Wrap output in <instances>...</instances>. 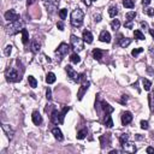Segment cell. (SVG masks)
Returning <instances> with one entry per match:
<instances>
[{
    "label": "cell",
    "mask_w": 154,
    "mask_h": 154,
    "mask_svg": "<svg viewBox=\"0 0 154 154\" xmlns=\"http://www.w3.org/2000/svg\"><path fill=\"white\" fill-rule=\"evenodd\" d=\"M70 22L72 24V27L75 28H79L83 24V18H84V13L81 9H75L74 11L71 12V16H70Z\"/></svg>",
    "instance_id": "cell-1"
},
{
    "label": "cell",
    "mask_w": 154,
    "mask_h": 154,
    "mask_svg": "<svg viewBox=\"0 0 154 154\" xmlns=\"http://www.w3.org/2000/svg\"><path fill=\"white\" fill-rule=\"evenodd\" d=\"M6 33L9 35H16L19 31H22L24 29V23L21 19H17L15 22H10L9 26H6Z\"/></svg>",
    "instance_id": "cell-2"
},
{
    "label": "cell",
    "mask_w": 154,
    "mask_h": 154,
    "mask_svg": "<svg viewBox=\"0 0 154 154\" xmlns=\"http://www.w3.org/2000/svg\"><path fill=\"white\" fill-rule=\"evenodd\" d=\"M70 42H71V47L74 48L75 52H81V51H83V48H84V40L79 39V37L76 36V35H71Z\"/></svg>",
    "instance_id": "cell-3"
},
{
    "label": "cell",
    "mask_w": 154,
    "mask_h": 154,
    "mask_svg": "<svg viewBox=\"0 0 154 154\" xmlns=\"http://www.w3.org/2000/svg\"><path fill=\"white\" fill-rule=\"evenodd\" d=\"M5 75H6V79L9 81V82H18V81H21V75H19V72L16 70L15 68H9L6 70L5 72Z\"/></svg>",
    "instance_id": "cell-4"
},
{
    "label": "cell",
    "mask_w": 154,
    "mask_h": 154,
    "mask_svg": "<svg viewBox=\"0 0 154 154\" xmlns=\"http://www.w3.org/2000/svg\"><path fill=\"white\" fill-rule=\"evenodd\" d=\"M51 122L53 124H61L64 122V117L61 115V112H59L57 108H54L51 113Z\"/></svg>",
    "instance_id": "cell-5"
},
{
    "label": "cell",
    "mask_w": 154,
    "mask_h": 154,
    "mask_svg": "<svg viewBox=\"0 0 154 154\" xmlns=\"http://www.w3.org/2000/svg\"><path fill=\"white\" fill-rule=\"evenodd\" d=\"M65 70H66V72H68V76L74 81V82H79V74H77V72L74 70V68H72L71 65H66L65 66Z\"/></svg>",
    "instance_id": "cell-6"
},
{
    "label": "cell",
    "mask_w": 154,
    "mask_h": 154,
    "mask_svg": "<svg viewBox=\"0 0 154 154\" xmlns=\"http://www.w3.org/2000/svg\"><path fill=\"white\" fill-rule=\"evenodd\" d=\"M70 52V46L68 44H60L59 47L55 50V54H58L59 57H64V55H66L68 53Z\"/></svg>",
    "instance_id": "cell-7"
},
{
    "label": "cell",
    "mask_w": 154,
    "mask_h": 154,
    "mask_svg": "<svg viewBox=\"0 0 154 154\" xmlns=\"http://www.w3.org/2000/svg\"><path fill=\"white\" fill-rule=\"evenodd\" d=\"M46 4V7H47V12L50 15H53L55 13L57 9H58V5H59V0H54V1H51V3H45Z\"/></svg>",
    "instance_id": "cell-8"
},
{
    "label": "cell",
    "mask_w": 154,
    "mask_h": 154,
    "mask_svg": "<svg viewBox=\"0 0 154 154\" xmlns=\"http://www.w3.org/2000/svg\"><path fill=\"white\" fill-rule=\"evenodd\" d=\"M5 19L9 22H15V21L19 19V15L15 10H9L7 12H5Z\"/></svg>",
    "instance_id": "cell-9"
},
{
    "label": "cell",
    "mask_w": 154,
    "mask_h": 154,
    "mask_svg": "<svg viewBox=\"0 0 154 154\" xmlns=\"http://www.w3.org/2000/svg\"><path fill=\"white\" fill-rule=\"evenodd\" d=\"M122 147H123V151L124 152H128V153H135L137 151L135 143H133L130 141H126L124 143H122Z\"/></svg>",
    "instance_id": "cell-10"
},
{
    "label": "cell",
    "mask_w": 154,
    "mask_h": 154,
    "mask_svg": "<svg viewBox=\"0 0 154 154\" xmlns=\"http://www.w3.org/2000/svg\"><path fill=\"white\" fill-rule=\"evenodd\" d=\"M131 120H133V115H131V112H123L122 113V124L123 125H128V124H130L131 123Z\"/></svg>",
    "instance_id": "cell-11"
},
{
    "label": "cell",
    "mask_w": 154,
    "mask_h": 154,
    "mask_svg": "<svg viewBox=\"0 0 154 154\" xmlns=\"http://www.w3.org/2000/svg\"><path fill=\"white\" fill-rule=\"evenodd\" d=\"M89 84H90V83H89L88 81H86V82H83V83H82V86H81L79 90H78V93H77V99H78V100H82V98H83L84 93L88 90Z\"/></svg>",
    "instance_id": "cell-12"
},
{
    "label": "cell",
    "mask_w": 154,
    "mask_h": 154,
    "mask_svg": "<svg viewBox=\"0 0 154 154\" xmlns=\"http://www.w3.org/2000/svg\"><path fill=\"white\" fill-rule=\"evenodd\" d=\"M31 119H33V123H34L35 125H41V124H42V116L40 115L39 111H34V112H33Z\"/></svg>",
    "instance_id": "cell-13"
},
{
    "label": "cell",
    "mask_w": 154,
    "mask_h": 154,
    "mask_svg": "<svg viewBox=\"0 0 154 154\" xmlns=\"http://www.w3.org/2000/svg\"><path fill=\"white\" fill-rule=\"evenodd\" d=\"M3 130L5 131V134L7 135V137H9L10 140L13 139V135H15V130L9 125V124H3Z\"/></svg>",
    "instance_id": "cell-14"
},
{
    "label": "cell",
    "mask_w": 154,
    "mask_h": 154,
    "mask_svg": "<svg viewBox=\"0 0 154 154\" xmlns=\"http://www.w3.org/2000/svg\"><path fill=\"white\" fill-rule=\"evenodd\" d=\"M52 134H53V136H54L55 140H58V141H63V140H64L63 133H61V130H60L58 126H55V128L52 129Z\"/></svg>",
    "instance_id": "cell-15"
},
{
    "label": "cell",
    "mask_w": 154,
    "mask_h": 154,
    "mask_svg": "<svg viewBox=\"0 0 154 154\" xmlns=\"http://www.w3.org/2000/svg\"><path fill=\"white\" fill-rule=\"evenodd\" d=\"M99 40H100L101 42L110 44V42H111V35H110V33H108V31H106V30L101 31V34H100V36H99Z\"/></svg>",
    "instance_id": "cell-16"
},
{
    "label": "cell",
    "mask_w": 154,
    "mask_h": 154,
    "mask_svg": "<svg viewBox=\"0 0 154 154\" xmlns=\"http://www.w3.org/2000/svg\"><path fill=\"white\" fill-rule=\"evenodd\" d=\"M40 47H41V44L39 42L37 39H34L33 41H31V46H30L31 52H33V53H37L40 51Z\"/></svg>",
    "instance_id": "cell-17"
},
{
    "label": "cell",
    "mask_w": 154,
    "mask_h": 154,
    "mask_svg": "<svg viewBox=\"0 0 154 154\" xmlns=\"http://www.w3.org/2000/svg\"><path fill=\"white\" fill-rule=\"evenodd\" d=\"M101 108L104 110L105 113H112L113 111H115V108H113L111 105L108 102H106V101H101Z\"/></svg>",
    "instance_id": "cell-18"
},
{
    "label": "cell",
    "mask_w": 154,
    "mask_h": 154,
    "mask_svg": "<svg viewBox=\"0 0 154 154\" xmlns=\"http://www.w3.org/2000/svg\"><path fill=\"white\" fill-rule=\"evenodd\" d=\"M82 39L84 40V42L92 44V42H93V34H92L89 30H84V31H83V37H82Z\"/></svg>",
    "instance_id": "cell-19"
},
{
    "label": "cell",
    "mask_w": 154,
    "mask_h": 154,
    "mask_svg": "<svg viewBox=\"0 0 154 154\" xmlns=\"http://www.w3.org/2000/svg\"><path fill=\"white\" fill-rule=\"evenodd\" d=\"M104 124L107 128H112L113 126V120L111 117V113H105V118H104Z\"/></svg>",
    "instance_id": "cell-20"
},
{
    "label": "cell",
    "mask_w": 154,
    "mask_h": 154,
    "mask_svg": "<svg viewBox=\"0 0 154 154\" xmlns=\"http://www.w3.org/2000/svg\"><path fill=\"white\" fill-rule=\"evenodd\" d=\"M131 41H133V40L131 39H125V37H122V40H119V41H118V44H119V46L120 47H123V48H125V47H128L129 45H130L131 44Z\"/></svg>",
    "instance_id": "cell-21"
},
{
    "label": "cell",
    "mask_w": 154,
    "mask_h": 154,
    "mask_svg": "<svg viewBox=\"0 0 154 154\" xmlns=\"http://www.w3.org/2000/svg\"><path fill=\"white\" fill-rule=\"evenodd\" d=\"M102 55H104V51L99 50V48H95V50L93 51V57H94L95 60H101Z\"/></svg>",
    "instance_id": "cell-22"
},
{
    "label": "cell",
    "mask_w": 154,
    "mask_h": 154,
    "mask_svg": "<svg viewBox=\"0 0 154 154\" xmlns=\"http://www.w3.org/2000/svg\"><path fill=\"white\" fill-rule=\"evenodd\" d=\"M46 82L48 84H52L55 82V75L53 74V72H48L47 76H46Z\"/></svg>",
    "instance_id": "cell-23"
},
{
    "label": "cell",
    "mask_w": 154,
    "mask_h": 154,
    "mask_svg": "<svg viewBox=\"0 0 154 154\" xmlns=\"http://www.w3.org/2000/svg\"><path fill=\"white\" fill-rule=\"evenodd\" d=\"M22 42L24 45H27L29 42V35H28V30L27 29H23L22 30Z\"/></svg>",
    "instance_id": "cell-24"
},
{
    "label": "cell",
    "mask_w": 154,
    "mask_h": 154,
    "mask_svg": "<svg viewBox=\"0 0 154 154\" xmlns=\"http://www.w3.org/2000/svg\"><path fill=\"white\" fill-rule=\"evenodd\" d=\"M70 60L74 63V64H79V63H81V58H79V55L77 54V52L72 53V54L70 55Z\"/></svg>",
    "instance_id": "cell-25"
},
{
    "label": "cell",
    "mask_w": 154,
    "mask_h": 154,
    "mask_svg": "<svg viewBox=\"0 0 154 154\" xmlns=\"http://www.w3.org/2000/svg\"><path fill=\"white\" fill-rule=\"evenodd\" d=\"M142 83H143V88H144V90H151V87H152V82L149 79H147V78H143L142 79Z\"/></svg>",
    "instance_id": "cell-26"
},
{
    "label": "cell",
    "mask_w": 154,
    "mask_h": 154,
    "mask_svg": "<svg viewBox=\"0 0 154 154\" xmlns=\"http://www.w3.org/2000/svg\"><path fill=\"white\" fill-rule=\"evenodd\" d=\"M108 15H110V17H116V16L118 15V9L116 6H112V7H110L108 9Z\"/></svg>",
    "instance_id": "cell-27"
},
{
    "label": "cell",
    "mask_w": 154,
    "mask_h": 154,
    "mask_svg": "<svg viewBox=\"0 0 154 154\" xmlns=\"http://www.w3.org/2000/svg\"><path fill=\"white\" fill-rule=\"evenodd\" d=\"M28 82H29V84H30L31 88H36L37 87V81L35 79L34 76H29L28 77Z\"/></svg>",
    "instance_id": "cell-28"
},
{
    "label": "cell",
    "mask_w": 154,
    "mask_h": 154,
    "mask_svg": "<svg viewBox=\"0 0 154 154\" xmlns=\"http://www.w3.org/2000/svg\"><path fill=\"white\" fill-rule=\"evenodd\" d=\"M87 134H88V130H87V129H82V130H79V131L77 133V139H78V140H83L84 137L87 136Z\"/></svg>",
    "instance_id": "cell-29"
},
{
    "label": "cell",
    "mask_w": 154,
    "mask_h": 154,
    "mask_svg": "<svg viewBox=\"0 0 154 154\" xmlns=\"http://www.w3.org/2000/svg\"><path fill=\"white\" fill-rule=\"evenodd\" d=\"M123 5L126 9H133L135 6V3H134V0H123Z\"/></svg>",
    "instance_id": "cell-30"
},
{
    "label": "cell",
    "mask_w": 154,
    "mask_h": 154,
    "mask_svg": "<svg viewBox=\"0 0 154 154\" xmlns=\"http://www.w3.org/2000/svg\"><path fill=\"white\" fill-rule=\"evenodd\" d=\"M119 27H120V22H119L118 19H113V21L111 22V28L115 30V31H117V30L119 29Z\"/></svg>",
    "instance_id": "cell-31"
},
{
    "label": "cell",
    "mask_w": 154,
    "mask_h": 154,
    "mask_svg": "<svg viewBox=\"0 0 154 154\" xmlns=\"http://www.w3.org/2000/svg\"><path fill=\"white\" fill-rule=\"evenodd\" d=\"M148 101H149V107L151 111H154V92L148 95Z\"/></svg>",
    "instance_id": "cell-32"
},
{
    "label": "cell",
    "mask_w": 154,
    "mask_h": 154,
    "mask_svg": "<svg viewBox=\"0 0 154 154\" xmlns=\"http://www.w3.org/2000/svg\"><path fill=\"white\" fill-rule=\"evenodd\" d=\"M134 36H135V39H137V40H144V39H146L144 35L141 33L140 30H135V31H134Z\"/></svg>",
    "instance_id": "cell-33"
},
{
    "label": "cell",
    "mask_w": 154,
    "mask_h": 154,
    "mask_svg": "<svg viewBox=\"0 0 154 154\" xmlns=\"http://www.w3.org/2000/svg\"><path fill=\"white\" fill-rule=\"evenodd\" d=\"M125 17H126V19H128V21H133V19L136 17V12H135V11H130V12H128V13L125 15Z\"/></svg>",
    "instance_id": "cell-34"
},
{
    "label": "cell",
    "mask_w": 154,
    "mask_h": 154,
    "mask_svg": "<svg viewBox=\"0 0 154 154\" xmlns=\"http://www.w3.org/2000/svg\"><path fill=\"white\" fill-rule=\"evenodd\" d=\"M142 52H143V48H141V47L140 48H135V50H133V52H131V55L136 58V57L139 55L140 53H142Z\"/></svg>",
    "instance_id": "cell-35"
},
{
    "label": "cell",
    "mask_w": 154,
    "mask_h": 154,
    "mask_svg": "<svg viewBox=\"0 0 154 154\" xmlns=\"http://www.w3.org/2000/svg\"><path fill=\"white\" fill-rule=\"evenodd\" d=\"M11 51H12V46H11V45H7V46L5 47V50H4V54H5L6 57H10Z\"/></svg>",
    "instance_id": "cell-36"
},
{
    "label": "cell",
    "mask_w": 154,
    "mask_h": 154,
    "mask_svg": "<svg viewBox=\"0 0 154 154\" xmlns=\"http://www.w3.org/2000/svg\"><path fill=\"white\" fill-rule=\"evenodd\" d=\"M119 141H120V143H124V142L129 141V135L128 134H122L119 136Z\"/></svg>",
    "instance_id": "cell-37"
},
{
    "label": "cell",
    "mask_w": 154,
    "mask_h": 154,
    "mask_svg": "<svg viewBox=\"0 0 154 154\" xmlns=\"http://www.w3.org/2000/svg\"><path fill=\"white\" fill-rule=\"evenodd\" d=\"M66 15H68V10L66 9H61L59 11V17H60V19H65L66 18Z\"/></svg>",
    "instance_id": "cell-38"
},
{
    "label": "cell",
    "mask_w": 154,
    "mask_h": 154,
    "mask_svg": "<svg viewBox=\"0 0 154 154\" xmlns=\"http://www.w3.org/2000/svg\"><path fill=\"white\" fill-rule=\"evenodd\" d=\"M141 128L143 129V130H148V128H149V124H148V122L147 120H141Z\"/></svg>",
    "instance_id": "cell-39"
},
{
    "label": "cell",
    "mask_w": 154,
    "mask_h": 154,
    "mask_svg": "<svg viewBox=\"0 0 154 154\" xmlns=\"http://www.w3.org/2000/svg\"><path fill=\"white\" fill-rule=\"evenodd\" d=\"M46 98H47V100H51L52 99V90H51V88H47V90H46Z\"/></svg>",
    "instance_id": "cell-40"
},
{
    "label": "cell",
    "mask_w": 154,
    "mask_h": 154,
    "mask_svg": "<svg viewBox=\"0 0 154 154\" xmlns=\"http://www.w3.org/2000/svg\"><path fill=\"white\" fill-rule=\"evenodd\" d=\"M124 27H125V28H129V29H131V28L134 27L133 21H128V22H125V23H124Z\"/></svg>",
    "instance_id": "cell-41"
},
{
    "label": "cell",
    "mask_w": 154,
    "mask_h": 154,
    "mask_svg": "<svg viewBox=\"0 0 154 154\" xmlns=\"http://www.w3.org/2000/svg\"><path fill=\"white\" fill-rule=\"evenodd\" d=\"M144 12L147 13L148 16H151V17H152V16H154V9H152V7H149V9H147V10H144Z\"/></svg>",
    "instance_id": "cell-42"
},
{
    "label": "cell",
    "mask_w": 154,
    "mask_h": 154,
    "mask_svg": "<svg viewBox=\"0 0 154 154\" xmlns=\"http://www.w3.org/2000/svg\"><path fill=\"white\" fill-rule=\"evenodd\" d=\"M57 28L63 31V30H64V23H63V22H58V23H57Z\"/></svg>",
    "instance_id": "cell-43"
},
{
    "label": "cell",
    "mask_w": 154,
    "mask_h": 154,
    "mask_svg": "<svg viewBox=\"0 0 154 154\" xmlns=\"http://www.w3.org/2000/svg\"><path fill=\"white\" fill-rule=\"evenodd\" d=\"M128 101V95H122V100H120V104H126Z\"/></svg>",
    "instance_id": "cell-44"
},
{
    "label": "cell",
    "mask_w": 154,
    "mask_h": 154,
    "mask_svg": "<svg viewBox=\"0 0 154 154\" xmlns=\"http://www.w3.org/2000/svg\"><path fill=\"white\" fill-rule=\"evenodd\" d=\"M94 21H95V22H100V21H101V15H100V13L94 15Z\"/></svg>",
    "instance_id": "cell-45"
},
{
    "label": "cell",
    "mask_w": 154,
    "mask_h": 154,
    "mask_svg": "<svg viewBox=\"0 0 154 154\" xmlns=\"http://www.w3.org/2000/svg\"><path fill=\"white\" fill-rule=\"evenodd\" d=\"M141 27H142V29H148V24L146 23V22H141Z\"/></svg>",
    "instance_id": "cell-46"
},
{
    "label": "cell",
    "mask_w": 154,
    "mask_h": 154,
    "mask_svg": "<svg viewBox=\"0 0 154 154\" xmlns=\"http://www.w3.org/2000/svg\"><path fill=\"white\" fill-rule=\"evenodd\" d=\"M146 152H147V153H149V154H154V148L153 147H147V149H146Z\"/></svg>",
    "instance_id": "cell-47"
},
{
    "label": "cell",
    "mask_w": 154,
    "mask_h": 154,
    "mask_svg": "<svg viewBox=\"0 0 154 154\" xmlns=\"http://www.w3.org/2000/svg\"><path fill=\"white\" fill-rule=\"evenodd\" d=\"M151 1H152V0H142V5L143 6H147V5L151 4Z\"/></svg>",
    "instance_id": "cell-48"
},
{
    "label": "cell",
    "mask_w": 154,
    "mask_h": 154,
    "mask_svg": "<svg viewBox=\"0 0 154 154\" xmlns=\"http://www.w3.org/2000/svg\"><path fill=\"white\" fill-rule=\"evenodd\" d=\"M83 3H84L87 6H90V4H92V0H83Z\"/></svg>",
    "instance_id": "cell-49"
},
{
    "label": "cell",
    "mask_w": 154,
    "mask_h": 154,
    "mask_svg": "<svg viewBox=\"0 0 154 154\" xmlns=\"http://www.w3.org/2000/svg\"><path fill=\"white\" fill-rule=\"evenodd\" d=\"M35 3V0H27V5L30 6V5H33Z\"/></svg>",
    "instance_id": "cell-50"
},
{
    "label": "cell",
    "mask_w": 154,
    "mask_h": 154,
    "mask_svg": "<svg viewBox=\"0 0 154 154\" xmlns=\"http://www.w3.org/2000/svg\"><path fill=\"white\" fill-rule=\"evenodd\" d=\"M149 33H151V35H152V37L154 39V29H149Z\"/></svg>",
    "instance_id": "cell-51"
},
{
    "label": "cell",
    "mask_w": 154,
    "mask_h": 154,
    "mask_svg": "<svg viewBox=\"0 0 154 154\" xmlns=\"http://www.w3.org/2000/svg\"><path fill=\"white\" fill-rule=\"evenodd\" d=\"M147 71L149 72V74H151V75L153 74V71H152V69H151V66H148V69H147Z\"/></svg>",
    "instance_id": "cell-52"
},
{
    "label": "cell",
    "mask_w": 154,
    "mask_h": 154,
    "mask_svg": "<svg viewBox=\"0 0 154 154\" xmlns=\"http://www.w3.org/2000/svg\"><path fill=\"white\" fill-rule=\"evenodd\" d=\"M149 52H151V54H152V55H154V50H153V47H152L151 50H149Z\"/></svg>",
    "instance_id": "cell-53"
},
{
    "label": "cell",
    "mask_w": 154,
    "mask_h": 154,
    "mask_svg": "<svg viewBox=\"0 0 154 154\" xmlns=\"http://www.w3.org/2000/svg\"><path fill=\"white\" fill-rule=\"evenodd\" d=\"M51 1H54V0H44V3H51Z\"/></svg>",
    "instance_id": "cell-54"
},
{
    "label": "cell",
    "mask_w": 154,
    "mask_h": 154,
    "mask_svg": "<svg viewBox=\"0 0 154 154\" xmlns=\"http://www.w3.org/2000/svg\"><path fill=\"white\" fill-rule=\"evenodd\" d=\"M94 1H96V0H92V3H94Z\"/></svg>",
    "instance_id": "cell-55"
}]
</instances>
